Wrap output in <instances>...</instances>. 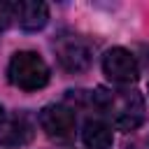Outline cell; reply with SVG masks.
<instances>
[{"label":"cell","instance_id":"5","mask_svg":"<svg viewBox=\"0 0 149 149\" xmlns=\"http://www.w3.org/2000/svg\"><path fill=\"white\" fill-rule=\"evenodd\" d=\"M56 58L68 72H84L91 65V49L79 37H63L56 44Z\"/></svg>","mask_w":149,"mask_h":149},{"label":"cell","instance_id":"10","mask_svg":"<svg viewBox=\"0 0 149 149\" xmlns=\"http://www.w3.org/2000/svg\"><path fill=\"white\" fill-rule=\"evenodd\" d=\"M2 119H5V109H2V105H0V123H2Z\"/></svg>","mask_w":149,"mask_h":149},{"label":"cell","instance_id":"4","mask_svg":"<svg viewBox=\"0 0 149 149\" xmlns=\"http://www.w3.org/2000/svg\"><path fill=\"white\" fill-rule=\"evenodd\" d=\"M102 72L114 84H133L140 77L135 56L123 47H112L102 56Z\"/></svg>","mask_w":149,"mask_h":149},{"label":"cell","instance_id":"6","mask_svg":"<svg viewBox=\"0 0 149 149\" xmlns=\"http://www.w3.org/2000/svg\"><path fill=\"white\" fill-rule=\"evenodd\" d=\"M16 21L23 30H42L49 21V7L37 0L16 2Z\"/></svg>","mask_w":149,"mask_h":149},{"label":"cell","instance_id":"9","mask_svg":"<svg viewBox=\"0 0 149 149\" xmlns=\"http://www.w3.org/2000/svg\"><path fill=\"white\" fill-rule=\"evenodd\" d=\"M14 19H16V2H2L0 0V30H7Z\"/></svg>","mask_w":149,"mask_h":149},{"label":"cell","instance_id":"3","mask_svg":"<svg viewBox=\"0 0 149 149\" xmlns=\"http://www.w3.org/2000/svg\"><path fill=\"white\" fill-rule=\"evenodd\" d=\"M40 128L58 142H65L74 135L77 128V116L70 107L65 105H47L40 112Z\"/></svg>","mask_w":149,"mask_h":149},{"label":"cell","instance_id":"7","mask_svg":"<svg viewBox=\"0 0 149 149\" xmlns=\"http://www.w3.org/2000/svg\"><path fill=\"white\" fill-rule=\"evenodd\" d=\"M81 140L88 149H109L114 142V135H112V128L107 123H102L98 119H88L84 123Z\"/></svg>","mask_w":149,"mask_h":149},{"label":"cell","instance_id":"8","mask_svg":"<svg viewBox=\"0 0 149 149\" xmlns=\"http://www.w3.org/2000/svg\"><path fill=\"white\" fill-rule=\"evenodd\" d=\"M30 137H33V126H30V121H28L26 116H16V119L9 121V126H7L5 135L0 137V142H2L5 147H21V144L30 142Z\"/></svg>","mask_w":149,"mask_h":149},{"label":"cell","instance_id":"1","mask_svg":"<svg viewBox=\"0 0 149 149\" xmlns=\"http://www.w3.org/2000/svg\"><path fill=\"white\" fill-rule=\"evenodd\" d=\"M91 102L107 112L112 116V123L114 128L123 130V133H130V130H137L144 121V105H142V98L135 93V91H121V93H114V91H107L102 86H98L93 93H91Z\"/></svg>","mask_w":149,"mask_h":149},{"label":"cell","instance_id":"2","mask_svg":"<svg viewBox=\"0 0 149 149\" xmlns=\"http://www.w3.org/2000/svg\"><path fill=\"white\" fill-rule=\"evenodd\" d=\"M9 81L21 91H40L49 84V65L35 51H16L7 65Z\"/></svg>","mask_w":149,"mask_h":149}]
</instances>
